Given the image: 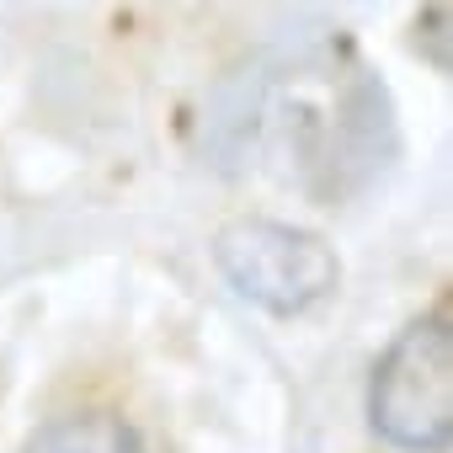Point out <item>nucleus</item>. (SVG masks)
I'll use <instances>...</instances> for the list:
<instances>
[{
	"instance_id": "nucleus-1",
	"label": "nucleus",
	"mask_w": 453,
	"mask_h": 453,
	"mask_svg": "<svg viewBox=\"0 0 453 453\" xmlns=\"http://www.w3.org/2000/svg\"><path fill=\"white\" fill-rule=\"evenodd\" d=\"M213 267L246 304L283 320L310 315L342 283L336 251L315 230H299L283 219H230L213 235Z\"/></svg>"
},
{
	"instance_id": "nucleus-2",
	"label": "nucleus",
	"mask_w": 453,
	"mask_h": 453,
	"mask_svg": "<svg viewBox=\"0 0 453 453\" xmlns=\"http://www.w3.org/2000/svg\"><path fill=\"white\" fill-rule=\"evenodd\" d=\"M368 421L405 453H442L453 432V331L448 315L411 320L368 379Z\"/></svg>"
},
{
	"instance_id": "nucleus-3",
	"label": "nucleus",
	"mask_w": 453,
	"mask_h": 453,
	"mask_svg": "<svg viewBox=\"0 0 453 453\" xmlns=\"http://www.w3.org/2000/svg\"><path fill=\"white\" fill-rule=\"evenodd\" d=\"M22 453H144V437L118 411H70L43 421Z\"/></svg>"
}]
</instances>
